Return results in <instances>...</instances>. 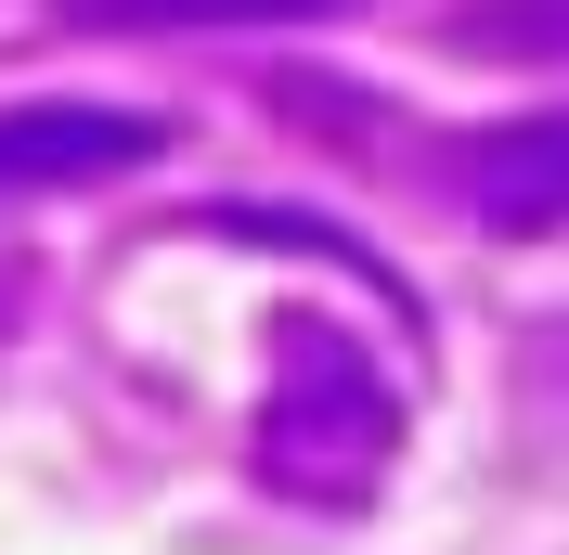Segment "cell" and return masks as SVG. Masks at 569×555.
<instances>
[{
    "label": "cell",
    "mask_w": 569,
    "mask_h": 555,
    "mask_svg": "<svg viewBox=\"0 0 569 555\" xmlns=\"http://www.w3.org/2000/svg\"><path fill=\"white\" fill-rule=\"evenodd\" d=\"M389 465H401V387L376 375V349L337 336V323H284L272 387L247 414V478L284 491V504L350 517V504L389 491Z\"/></svg>",
    "instance_id": "obj_1"
},
{
    "label": "cell",
    "mask_w": 569,
    "mask_h": 555,
    "mask_svg": "<svg viewBox=\"0 0 569 555\" xmlns=\"http://www.w3.org/2000/svg\"><path fill=\"white\" fill-rule=\"evenodd\" d=\"M350 0H66V27H323Z\"/></svg>",
    "instance_id": "obj_5"
},
{
    "label": "cell",
    "mask_w": 569,
    "mask_h": 555,
    "mask_svg": "<svg viewBox=\"0 0 569 555\" xmlns=\"http://www.w3.org/2000/svg\"><path fill=\"white\" fill-rule=\"evenodd\" d=\"M453 194H466L479 233H569V104L466 130L453 142Z\"/></svg>",
    "instance_id": "obj_3"
},
{
    "label": "cell",
    "mask_w": 569,
    "mask_h": 555,
    "mask_svg": "<svg viewBox=\"0 0 569 555\" xmlns=\"http://www.w3.org/2000/svg\"><path fill=\"white\" fill-rule=\"evenodd\" d=\"M169 155V117L142 104H0V194H91Z\"/></svg>",
    "instance_id": "obj_2"
},
{
    "label": "cell",
    "mask_w": 569,
    "mask_h": 555,
    "mask_svg": "<svg viewBox=\"0 0 569 555\" xmlns=\"http://www.w3.org/2000/svg\"><path fill=\"white\" fill-rule=\"evenodd\" d=\"M440 52H466V65H569V0H466L440 27Z\"/></svg>",
    "instance_id": "obj_4"
}]
</instances>
